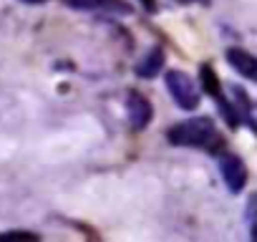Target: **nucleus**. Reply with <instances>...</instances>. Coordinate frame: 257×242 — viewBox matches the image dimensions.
<instances>
[{
    "label": "nucleus",
    "mask_w": 257,
    "mask_h": 242,
    "mask_svg": "<svg viewBox=\"0 0 257 242\" xmlns=\"http://www.w3.org/2000/svg\"><path fill=\"white\" fill-rule=\"evenodd\" d=\"M167 137L174 147H199V149H214V142H222L209 116L187 118L182 124L172 127Z\"/></svg>",
    "instance_id": "nucleus-1"
},
{
    "label": "nucleus",
    "mask_w": 257,
    "mask_h": 242,
    "mask_svg": "<svg viewBox=\"0 0 257 242\" xmlns=\"http://www.w3.org/2000/svg\"><path fill=\"white\" fill-rule=\"evenodd\" d=\"M167 88L172 93V98L184 108V111H194L199 106V88L194 83V78L184 71H169L167 73Z\"/></svg>",
    "instance_id": "nucleus-2"
},
{
    "label": "nucleus",
    "mask_w": 257,
    "mask_h": 242,
    "mask_svg": "<svg viewBox=\"0 0 257 242\" xmlns=\"http://www.w3.org/2000/svg\"><path fill=\"white\" fill-rule=\"evenodd\" d=\"M219 169H222V177H224L229 192H239V189L244 187V182H247V169H244V164H242L239 157H234V154H222V157H219Z\"/></svg>",
    "instance_id": "nucleus-3"
},
{
    "label": "nucleus",
    "mask_w": 257,
    "mask_h": 242,
    "mask_svg": "<svg viewBox=\"0 0 257 242\" xmlns=\"http://www.w3.org/2000/svg\"><path fill=\"white\" fill-rule=\"evenodd\" d=\"M126 113H128V121H132L134 129H144L152 121V103L147 101V96H142L137 91H128V96H126Z\"/></svg>",
    "instance_id": "nucleus-4"
},
{
    "label": "nucleus",
    "mask_w": 257,
    "mask_h": 242,
    "mask_svg": "<svg viewBox=\"0 0 257 242\" xmlns=\"http://www.w3.org/2000/svg\"><path fill=\"white\" fill-rule=\"evenodd\" d=\"M227 61H229V66L237 68V73H242L244 78H249V81L257 78V61H254L252 53H247V51H242V48H229V51H227Z\"/></svg>",
    "instance_id": "nucleus-5"
},
{
    "label": "nucleus",
    "mask_w": 257,
    "mask_h": 242,
    "mask_svg": "<svg viewBox=\"0 0 257 242\" xmlns=\"http://www.w3.org/2000/svg\"><path fill=\"white\" fill-rule=\"evenodd\" d=\"M66 6L76 11H118V13L132 11L121 0H66Z\"/></svg>",
    "instance_id": "nucleus-6"
},
{
    "label": "nucleus",
    "mask_w": 257,
    "mask_h": 242,
    "mask_svg": "<svg viewBox=\"0 0 257 242\" xmlns=\"http://www.w3.org/2000/svg\"><path fill=\"white\" fill-rule=\"evenodd\" d=\"M162 66H164V51H162V48H152V51L144 56V61L137 63V76H142V78H154V76L162 71Z\"/></svg>",
    "instance_id": "nucleus-7"
},
{
    "label": "nucleus",
    "mask_w": 257,
    "mask_h": 242,
    "mask_svg": "<svg viewBox=\"0 0 257 242\" xmlns=\"http://www.w3.org/2000/svg\"><path fill=\"white\" fill-rule=\"evenodd\" d=\"M8 237H26V239H38L36 232H23V229H13V232H3L0 239H8Z\"/></svg>",
    "instance_id": "nucleus-8"
},
{
    "label": "nucleus",
    "mask_w": 257,
    "mask_h": 242,
    "mask_svg": "<svg viewBox=\"0 0 257 242\" xmlns=\"http://www.w3.org/2000/svg\"><path fill=\"white\" fill-rule=\"evenodd\" d=\"M21 3H26V6H41V3H48V0H21Z\"/></svg>",
    "instance_id": "nucleus-9"
},
{
    "label": "nucleus",
    "mask_w": 257,
    "mask_h": 242,
    "mask_svg": "<svg viewBox=\"0 0 257 242\" xmlns=\"http://www.w3.org/2000/svg\"><path fill=\"white\" fill-rule=\"evenodd\" d=\"M142 3L147 6V11H154V0H142Z\"/></svg>",
    "instance_id": "nucleus-10"
},
{
    "label": "nucleus",
    "mask_w": 257,
    "mask_h": 242,
    "mask_svg": "<svg viewBox=\"0 0 257 242\" xmlns=\"http://www.w3.org/2000/svg\"><path fill=\"white\" fill-rule=\"evenodd\" d=\"M177 3H194V0H177Z\"/></svg>",
    "instance_id": "nucleus-11"
}]
</instances>
